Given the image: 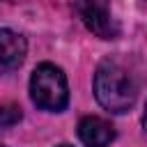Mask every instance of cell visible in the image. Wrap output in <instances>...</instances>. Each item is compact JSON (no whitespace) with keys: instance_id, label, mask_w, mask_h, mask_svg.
I'll use <instances>...</instances> for the list:
<instances>
[{"instance_id":"5b68a950","label":"cell","mask_w":147,"mask_h":147,"mask_svg":"<svg viewBox=\"0 0 147 147\" xmlns=\"http://www.w3.org/2000/svg\"><path fill=\"white\" fill-rule=\"evenodd\" d=\"M25 51H28V44L18 32L0 30V74L18 69L25 57Z\"/></svg>"},{"instance_id":"8992f818","label":"cell","mask_w":147,"mask_h":147,"mask_svg":"<svg viewBox=\"0 0 147 147\" xmlns=\"http://www.w3.org/2000/svg\"><path fill=\"white\" fill-rule=\"evenodd\" d=\"M21 119V108L18 106H0V131L11 129L14 124H18Z\"/></svg>"},{"instance_id":"6da1fadb","label":"cell","mask_w":147,"mask_h":147,"mask_svg":"<svg viewBox=\"0 0 147 147\" xmlns=\"http://www.w3.org/2000/svg\"><path fill=\"white\" fill-rule=\"evenodd\" d=\"M94 96L110 113H126L136 103V85L126 69L113 60H103L94 74Z\"/></svg>"},{"instance_id":"3957f363","label":"cell","mask_w":147,"mask_h":147,"mask_svg":"<svg viewBox=\"0 0 147 147\" xmlns=\"http://www.w3.org/2000/svg\"><path fill=\"white\" fill-rule=\"evenodd\" d=\"M76 11L87 25L90 32H94L101 39H115L119 34L117 21L110 11V0H78Z\"/></svg>"},{"instance_id":"52a82bcc","label":"cell","mask_w":147,"mask_h":147,"mask_svg":"<svg viewBox=\"0 0 147 147\" xmlns=\"http://www.w3.org/2000/svg\"><path fill=\"white\" fill-rule=\"evenodd\" d=\"M142 126H145V131H147V106H145V115H142Z\"/></svg>"},{"instance_id":"277c9868","label":"cell","mask_w":147,"mask_h":147,"mask_svg":"<svg viewBox=\"0 0 147 147\" xmlns=\"http://www.w3.org/2000/svg\"><path fill=\"white\" fill-rule=\"evenodd\" d=\"M78 138L85 147H108L115 140V129L108 119L87 115L78 124Z\"/></svg>"},{"instance_id":"7a4b0ae2","label":"cell","mask_w":147,"mask_h":147,"mask_svg":"<svg viewBox=\"0 0 147 147\" xmlns=\"http://www.w3.org/2000/svg\"><path fill=\"white\" fill-rule=\"evenodd\" d=\"M30 96L34 106L41 110H48V113L64 110L69 103V87L62 69L51 62L39 64L30 78Z\"/></svg>"},{"instance_id":"ba28073f","label":"cell","mask_w":147,"mask_h":147,"mask_svg":"<svg viewBox=\"0 0 147 147\" xmlns=\"http://www.w3.org/2000/svg\"><path fill=\"white\" fill-rule=\"evenodd\" d=\"M57 147H71V145H57Z\"/></svg>"},{"instance_id":"9c48e42d","label":"cell","mask_w":147,"mask_h":147,"mask_svg":"<svg viewBox=\"0 0 147 147\" xmlns=\"http://www.w3.org/2000/svg\"><path fill=\"white\" fill-rule=\"evenodd\" d=\"M0 147H2V145H0Z\"/></svg>"}]
</instances>
